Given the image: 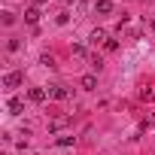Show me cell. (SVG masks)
I'll list each match as a JSON object with an SVG mask.
<instances>
[{
    "instance_id": "6da1fadb",
    "label": "cell",
    "mask_w": 155,
    "mask_h": 155,
    "mask_svg": "<svg viewBox=\"0 0 155 155\" xmlns=\"http://www.w3.org/2000/svg\"><path fill=\"white\" fill-rule=\"evenodd\" d=\"M21 82H25V73H21V70H12V73H6V76H3V88H9V91H12V88H18Z\"/></svg>"
},
{
    "instance_id": "7a4b0ae2",
    "label": "cell",
    "mask_w": 155,
    "mask_h": 155,
    "mask_svg": "<svg viewBox=\"0 0 155 155\" xmlns=\"http://www.w3.org/2000/svg\"><path fill=\"white\" fill-rule=\"evenodd\" d=\"M49 97H55V101H67L70 91H67L64 85H52V88H49Z\"/></svg>"
},
{
    "instance_id": "3957f363",
    "label": "cell",
    "mask_w": 155,
    "mask_h": 155,
    "mask_svg": "<svg viewBox=\"0 0 155 155\" xmlns=\"http://www.w3.org/2000/svg\"><path fill=\"white\" fill-rule=\"evenodd\" d=\"M88 40H91V43H94V46H101V43H107V40H110V37H107V31H104V28H94V31H91V37H88Z\"/></svg>"
},
{
    "instance_id": "277c9868",
    "label": "cell",
    "mask_w": 155,
    "mask_h": 155,
    "mask_svg": "<svg viewBox=\"0 0 155 155\" xmlns=\"http://www.w3.org/2000/svg\"><path fill=\"white\" fill-rule=\"evenodd\" d=\"M28 97H31L34 104H43V101L49 97V91H46V88H31V91H28Z\"/></svg>"
},
{
    "instance_id": "5b68a950",
    "label": "cell",
    "mask_w": 155,
    "mask_h": 155,
    "mask_svg": "<svg viewBox=\"0 0 155 155\" xmlns=\"http://www.w3.org/2000/svg\"><path fill=\"white\" fill-rule=\"evenodd\" d=\"M6 110H9L12 116H18V113L25 110V101H21V97H9V104H6Z\"/></svg>"
},
{
    "instance_id": "8992f818",
    "label": "cell",
    "mask_w": 155,
    "mask_h": 155,
    "mask_svg": "<svg viewBox=\"0 0 155 155\" xmlns=\"http://www.w3.org/2000/svg\"><path fill=\"white\" fill-rule=\"evenodd\" d=\"M67 125H70V116H55V119H49V128H52V131L67 128Z\"/></svg>"
},
{
    "instance_id": "52a82bcc",
    "label": "cell",
    "mask_w": 155,
    "mask_h": 155,
    "mask_svg": "<svg viewBox=\"0 0 155 155\" xmlns=\"http://www.w3.org/2000/svg\"><path fill=\"white\" fill-rule=\"evenodd\" d=\"M82 88H85V91H94V88H97V76H94V73H85V76H82Z\"/></svg>"
},
{
    "instance_id": "ba28073f",
    "label": "cell",
    "mask_w": 155,
    "mask_h": 155,
    "mask_svg": "<svg viewBox=\"0 0 155 155\" xmlns=\"http://www.w3.org/2000/svg\"><path fill=\"white\" fill-rule=\"evenodd\" d=\"M94 12L110 15V12H113V0H97V3H94Z\"/></svg>"
},
{
    "instance_id": "9c48e42d",
    "label": "cell",
    "mask_w": 155,
    "mask_h": 155,
    "mask_svg": "<svg viewBox=\"0 0 155 155\" xmlns=\"http://www.w3.org/2000/svg\"><path fill=\"white\" fill-rule=\"evenodd\" d=\"M25 21H28V25H37V21H40V9H37V6L25 9Z\"/></svg>"
},
{
    "instance_id": "30bf717a",
    "label": "cell",
    "mask_w": 155,
    "mask_h": 155,
    "mask_svg": "<svg viewBox=\"0 0 155 155\" xmlns=\"http://www.w3.org/2000/svg\"><path fill=\"white\" fill-rule=\"evenodd\" d=\"M73 55H76V58H85L88 52H85V46H73Z\"/></svg>"
},
{
    "instance_id": "8fae6325",
    "label": "cell",
    "mask_w": 155,
    "mask_h": 155,
    "mask_svg": "<svg viewBox=\"0 0 155 155\" xmlns=\"http://www.w3.org/2000/svg\"><path fill=\"white\" fill-rule=\"evenodd\" d=\"M55 21H58V25H67V21H70V12H58V18H55Z\"/></svg>"
},
{
    "instance_id": "7c38bea8",
    "label": "cell",
    "mask_w": 155,
    "mask_h": 155,
    "mask_svg": "<svg viewBox=\"0 0 155 155\" xmlns=\"http://www.w3.org/2000/svg\"><path fill=\"white\" fill-rule=\"evenodd\" d=\"M104 49H107V52H116V49H119V43H116V40H107V43H104Z\"/></svg>"
},
{
    "instance_id": "4fadbf2b",
    "label": "cell",
    "mask_w": 155,
    "mask_h": 155,
    "mask_svg": "<svg viewBox=\"0 0 155 155\" xmlns=\"http://www.w3.org/2000/svg\"><path fill=\"white\" fill-rule=\"evenodd\" d=\"M3 25H15V15L12 12H3Z\"/></svg>"
},
{
    "instance_id": "5bb4252c",
    "label": "cell",
    "mask_w": 155,
    "mask_h": 155,
    "mask_svg": "<svg viewBox=\"0 0 155 155\" xmlns=\"http://www.w3.org/2000/svg\"><path fill=\"white\" fill-rule=\"evenodd\" d=\"M43 3H49V0H37V6H43Z\"/></svg>"
},
{
    "instance_id": "9a60e30c",
    "label": "cell",
    "mask_w": 155,
    "mask_h": 155,
    "mask_svg": "<svg viewBox=\"0 0 155 155\" xmlns=\"http://www.w3.org/2000/svg\"><path fill=\"white\" fill-rule=\"evenodd\" d=\"M64 3H79V0H64Z\"/></svg>"
},
{
    "instance_id": "2e32d148",
    "label": "cell",
    "mask_w": 155,
    "mask_h": 155,
    "mask_svg": "<svg viewBox=\"0 0 155 155\" xmlns=\"http://www.w3.org/2000/svg\"><path fill=\"white\" fill-rule=\"evenodd\" d=\"M152 31H155V21H152Z\"/></svg>"
}]
</instances>
